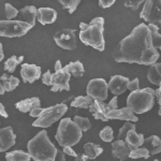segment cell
I'll use <instances>...</instances> for the list:
<instances>
[{"mask_svg":"<svg viewBox=\"0 0 161 161\" xmlns=\"http://www.w3.org/2000/svg\"><path fill=\"white\" fill-rule=\"evenodd\" d=\"M160 54L153 46L150 32L147 25H137L136 28L120 41L113 52L116 62L139 64L152 66L159 59Z\"/></svg>","mask_w":161,"mask_h":161,"instance_id":"obj_1","label":"cell"},{"mask_svg":"<svg viewBox=\"0 0 161 161\" xmlns=\"http://www.w3.org/2000/svg\"><path fill=\"white\" fill-rule=\"evenodd\" d=\"M28 154L35 161H54L58 149L55 147L45 130L40 131L27 144Z\"/></svg>","mask_w":161,"mask_h":161,"instance_id":"obj_2","label":"cell"},{"mask_svg":"<svg viewBox=\"0 0 161 161\" xmlns=\"http://www.w3.org/2000/svg\"><path fill=\"white\" fill-rule=\"evenodd\" d=\"M103 32H104V19L95 17L87 25L86 29L80 32V40L86 45L102 52L105 48Z\"/></svg>","mask_w":161,"mask_h":161,"instance_id":"obj_3","label":"cell"},{"mask_svg":"<svg viewBox=\"0 0 161 161\" xmlns=\"http://www.w3.org/2000/svg\"><path fill=\"white\" fill-rule=\"evenodd\" d=\"M155 90L150 87L143 88L130 92L127 98V106L130 108L133 113L143 114L152 110L155 104Z\"/></svg>","mask_w":161,"mask_h":161,"instance_id":"obj_4","label":"cell"},{"mask_svg":"<svg viewBox=\"0 0 161 161\" xmlns=\"http://www.w3.org/2000/svg\"><path fill=\"white\" fill-rule=\"evenodd\" d=\"M83 132L77 127V125L71 118H64L60 120L57 128L55 139L58 144L62 147L73 146L77 144L82 139Z\"/></svg>","mask_w":161,"mask_h":161,"instance_id":"obj_5","label":"cell"},{"mask_svg":"<svg viewBox=\"0 0 161 161\" xmlns=\"http://www.w3.org/2000/svg\"><path fill=\"white\" fill-rule=\"evenodd\" d=\"M68 111V106L66 104H56L54 106L44 108V112L41 116L37 118V120L33 121V127H40V128H47L53 124L58 121Z\"/></svg>","mask_w":161,"mask_h":161,"instance_id":"obj_6","label":"cell"},{"mask_svg":"<svg viewBox=\"0 0 161 161\" xmlns=\"http://www.w3.org/2000/svg\"><path fill=\"white\" fill-rule=\"evenodd\" d=\"M31 28L32 27L29 24L22 20H0V37H23Z\"/></svg>","mask_w":161,"mask_h":161,"instance_id":"obj_7","label":"cell"},{"mask_svg":"<svg viewBox=\"0 0 161 161\" xmlns=\"http://www.w3.org/2000/svg\"><path fill=\"white\" fill-rule=\"evenodd\" d=\"M140 17L149 25H161V0L145 1Z\"/></svg>","mask_w":161,"mask_h":161,"instance_id":"obj_8","label":"cell"},{"mask_svg":"<svg viewBox=\"0 0 161 161\" xmlns=\"http://www.w3.org/2000/svg\"><path fill=\"white\" fill-rule=\"evenodd\" d=\"M54 40L62 50L73 51L77 47L76 31L71 28H66L57 31L54 36Z\"/></svg>","mask_w":161,"mask_h":161,"instance_id":"obj_9","label":"cell"},{"mask_svg":"<svg viewBox=\"0 0 161 161\" xmlns=\"http://www.w3.org/2000/svg\"><path fill=\"white\" fill-rule=\"evenodd\" d=\"M108 84L103 79H92L87 85V96L93 100L104 101L108 98Z\"/></svg>","mask_w":161,"mask_h":161,"instance_id":"obj_10","label":"cell"},{"mask_svg":"<svg viewBox=\"0 0 161 161\" xmlns=\"http://www.w3.org/2000/svg\"><path fill=\"white\" fill-rule=\"evenodd\" d=\"M70 79L71 75L62 68L60 71H57L53 73V77H52V87L51 90L53 92H62V90H70Z\"/></svg>","mask_w":161,"mask_h":161,"instance_id":"obj_11","label":"cell"},{"mask_svg":"<svg viewBox=\"0 0 161 161\" xmlns=\"http://www.w3.org/2000/svg\"><path fill=\"white\" fill-rule=\"evenodd\" d=\"M129 79L123 75H114L108 82V89L114 96H119L128 89Z\"/></svg>","mask_w":161,"mask_h":161,"instance_id":"obj_12","label":"cell"},{"mask_svg":"<svg viewBox=\"0 0 161 161\" xmlns=\"http://www.w3.org/2000/svg\"><path fill=\"white\" fill-rule=\"evenodd\" d=\"M20 75L24 83H31L36 82L41 77V68L36 64H23L20 67Z\"/></svg>","mask_w":161,"mask_h":161,"instance_id":"obj_13","label":"cell"},{"mask_svg":"<svg viewBox=\"0 0 161 161\" xmlns=\"http://www.w3.org/2000/svg\"><path fill=\"white\" fill-rule=\"evenodd\" d=\"M16 142V136L13 131L12 127L8 126L0 129V153L7 152L11 148Z\"/></svg>","mask_w":161,"mask_h":161,"instance_id":"obj_14","label":"cell"},{"mask_svg":"<svg viewBox=\"0 0 161 161\" xmlns=\"http://www.w3.org/2000/svg\"><path fill=\"white\" fill-rule=\"evenodd\" d=\"M106 118L108 119H120V120L133 121V123H136V121L139 120V118L136 116V114L133 113V111H132L130 108H128V106L108 112V113L106 114Z\"/></svg>","mask_w":161,"mask_h":161,"instance_id":"obj_15","label":"cell"},{"mask_svg":"<svg viewBox=\"0 0 161 161\" xmlns=\"http://www.w3.org/2000/svg\"><path fill=\"white\" fill-rule=\"evenodd\" d=\"M112 154H113L114 158L124 161L130 155V149L128 148L124 140H117L112 143Z\"/></svg>","mask_w":161,"mask_h":161,"instance_id":"obj_16","label":"cell"},{"mask_svg":"<svg viewBox=\"0 0 161 161\" xmlns=\"http://www.w3.org/2000/svg\"><path fill=\"white\" fill-rule=\"evenodd\" d=\"M125 143L128 146V148L130 149V152L134 149L140 148L141 146H143L144 144V134L142 133H136V130H131L128 134L125 137Z\"/></svg>","mask_w":161,"mask_h":161,"instance_id":"obj_17","label":"cell"},{"mask_svg":"<svg viewBox=\"0 0 161 161\" xmlns=\"http://www.w3.org/2000/svg\"><path fill=\"white\" fill-rule=\"evenodd\" d=\"M19 14L20 16L22 22H25L27 24H29L31 27H35L36 20H37V14H38V9L33 6H26L23 9H20L19 11Z\"/></svg>","mask_w":161,"mask_h":161,"instance_id":"obj_18","label":"cell"},{"mask_svg":"<svg viewBox=\"0 0 161 161\" xmlns=\"http://www.w3.org/2000/svg\"><path fill=\"white\" fill-rule=\"evenodd\" d=\"M57 19V12L56 10L52 8H40L38 9L37 19L39 20L41 25H47L53 24Z\"/></svg>","mask_w":161,"mask_h":161,"instance_id":"obj_19","label":"cell"},{"mask_svg":"<svg viewBox=\"0 0 161 161\" xmlns=\"http://www.w3.org/2000/svg\"><path fill=\"white\" fill-rule=\"evenodd\" d=\"M40 104H41L40 99H39L38 97H32V98H27V99L19 101V102L15 104V108L19 112L28 113V112H30L32 108H39Z\"/></svg>","mask_w":161,"mask_h":161,"instance_id":"obj_20","label":"cell"},{"mask_svg":"<svg viewBox=\"0 0 161 161\" xmlns=\"http://www.w3.org/2000/svg\"><path fill=\"white\" fill-rule=\"evenodd\" d=\"M143 146L149 152V155H157L161 153V139L157 136L146 137Z\"/></svg>","mask_w":161,"mask_h":161,"instance_id":"obj_21","label":"cell"},{"mask_svg":"<svg viewBox=\"0 0 161 161\" xmlns=\"http://www.w3.org/2000/svg\"><path fill=\"white\" fill-rule=\"evenodd\" d=\"M147 79L153 85L159 86L161 83V62H156L149 66V69L147 71Z\"/></svg>","mask_w":161,"mask_h":161,"instance_id":"obj_22","label":"cell"},{"mask_svg":"<svg viewBox=\"0 0 161 161\" xmlns=\"http://www.w3.org/2000/svg\"><path fill=\"white\" fill-rule=\"evenodd\" d=\"M0 80L2 82L4 87V90L7 92H10L12 90H14L15 88L19 86V80L16 76H13L12 74L9 73H3L0 76Z\"/></svg>","mask_w":161,"mask_h":161,"instance_id":"obj_23","label":"cell"},{"mask_svg":"<svg viewBox=\"0 0 161 161\" xmlns=\"http://www.w3.org/2000/svg\"><path fill=\"white\" fill-rule=\"evenodd\" d=\"M103 153V148L98 144H95V143L88 142L84 145V154L92 159H96L99 155H101Z\"/></svg>","mask_w":161,"mask_h":161,"instance_id":"obj_24","label":"cell"},{"mask_svg":"<svg viewBox=\"0 0 161 161\" xmlns=\"http://www.w3.org/2000/svg\"><path fill=\"white\" fill-rule=\"evenodd\" d=\"M70 75H73L75 77H82L84 74L85 70L84 66L80 61H72L70 64H67L64 68Z\"/></svg>","mask_w":161,"mask_h":161,"instance_id":"obj_25","label":"cell"},{"mask_svg":"<svg viewBox=\"0 0 161 161\" xmlns=\"http://www.w3.org/2000/svg\"><path fill=\"white\" fill-rule=\"evenodd\" d=\"M95 100L89 96H79V97H75V99L72 101L71 106L75 108H89V106Z\"/></svg>","mask_w":161,"mask_h":161,"instance_id":"obj_26","label":"cell"},{"mask_svg":"<svg viewBox=\"0 0 161 161\" xmlns=\"http://www.w3.org/2000/svg\"><path fill=\"white\" fill-rule=\"evenodd\" d=\"M7 161H30L31 157L28 153L23 150H13V152L7 153L6 155Z\"/></svg>","mask_w":161,"mask_h":161,"instance_id":"obj_27","label":"cell"},{"mask_svg":"<svg viewBox=\"0 0 161 161\" xmlns=\"http://www.w3.org/2000/svg\"><path fill=\"white\" fill-rule=\"evenodd\" d=\"M23 60H24V56H11L9 59H7V61L4 62V70L7 71V73H13L16 67L22 64Z\"/></svg>","mask_w":161,"mask_h":161,"instance_id":"obj_28","label":"cell"},{"mask_svg":"<svg viewBox=\"0 0 161 161\" xmlns=\"http://www.w3.org/2000/svg\"><path fill=\"white\" fill-rule=\"evenodd\" d=\"M147 27L150 32L153 46L156 50H159L161 46V33H159V27L157 25H147Z\"/></svg>","mask_w":161,"mask_h":161,"instance_id":"obj_29","label":"cell"},{"mask_svg":"<svg viewBox=\"0 0 161 161\" xmlns=\"http://www.w3.org/2000/svg\"><path fill=\"white\" fill-rule=\"evenodd\" d=\"M73 121L77 125V127L82 130V132L88 131L92 128V123H90V120L87 117H82V116L76 115V116H74Z\"/></svg>","mask_w":161,"mask_h":161,"instance_id":"obj_30","label":"cell"},{"mask_svg":"<svg viewBox=\"0 0 161 161\" xmlns=\"http://www.w3.org/2000/svg\"><path fill=\"white\" fill-rule=\"evenodd\" d=\"M88 110H89V112L92 114V116L96 119H100V120H102V121H108V119L106 118V116L104 115V113L101 111V108L98 106V104L96 102H93L92 104L89 106Z\"/></svg>","mask_w":161,"mask_h":161,"instance_id":"obj_31","label":"cell"},{"mask_svg":"<svg viewBox=\"0 0 161 161\" xmlns=\"http://www.w3.org/2000/svg\"><path fill=\"white\" fill-rule=\"evenodd\" d=\"M131 130H136V125H134L133 123H131V121H126V123L124 124V126L119 129L117 140L125 139L127 134H128Z\"/></svg>","mask_w":161,"mask_h":161,"instance_id":"obj_32","label":"cell"},{"mask_svg":"<svg viewBox=\"0 0 161 161\" xmlns=\"http://www.w3.org/2000/svg\"><path fill=\"white\" fill-rule=\"evenodd\" d=\"M149 152L145 147H140L137 149H134L130 152L129 158L131 159H140V158H144V159H148L149 158Z\"/></svg>","mask_w":161,"mask_h":161,"instance_id":"obj_33","label":"cell"},{"mask_svg":"<svg viewBox=\"0 0 161 161\" xmlns=\"http://www.w3.org/2000/svg\"><path fill=\"white\" fill-rule=\"evenodd\" d=\"M100 136V139L102 140V141L104 142H112L114 139V132H113V129L111 128L110 126H106L104 128L102 129V130L100 131L99 133Z\"/></svg>","mask_w":161,"mask_h":161,"instance_id":"obj_34","label":"cell"},{"mask_svg":"<svg viewBox=\"0 0 161 161\" xmlns=\"http://www.w3.org/2000/svg\"><path fill=\"white\" fill-rule=\"evenodd\" d=\"M59 2H60V4L64 8V9L68 10V12L70 14H72V13L76 10V8L79 7V4L80 3V0H69V1L60 0Z\"/></svg>","mask_w":161,"mask_h":161,"instance_id":"obj_35","label":"cell"},{"mask_svg":"<svg viewBox=\"0 0 161 161\" xmlns=\"http://www.w3.org/2000/svg\"><path fill=\"white\" fill-rule=\"evenodd\" d=\"M4 8H6V16H7L8 20H12V19H14V17L19 14V11H17L12 4L6 3Z\"/></svg>","mask_w":161,"mask_h":161,"instance_id":"obj_36","label":"cell"},{"mask_svg":"<svg viewBox=\"0 0 161 161\" xmlns=\"http://www.w3.org/2000/svg\"><path fill=\"white\" fill-rule=\"evenodd\" d=\"M143 3H145L143 0H130V1H125L124 6L126 8H129V9L133 10V11H136Z\"/></svg>","mask_w":161,"mask_h":161,"instance_id":"obj_37","label":"cell"},{"mask_svg":"<svg viewBox=\"0 0 161 161\" xmlns=\"http://www.w3.org/2000/svg\"><path fill=\"white\" fill-rule=\"evenodd\" d=\"M52 77H53V73H52L50 70L44 72V73L41 75L42 83L44 85H47V86H52Z\"/></svg>","mask_w":161,"mask_h":161,"instance_id":"obj_38","label":"cell"},{"mask_svg":"<svg viewBox=\"0 0 161 161\" xmlns=\"http://www.w3.org/2000/svg\"><path fill=\"white\" fill-rule=\"evenodd\" d=\"M128 89L130 92H136V90L140 89V80L139 79H134L132 80H129V84H128Z\"/></svg>","mask_w":161,"mask_h":161,"instance_id":"obj_39","label":"cell"},{"mask_svg":"<svg viewBox=\"0 0 161 161\" xmlns=\"http://www.w3.org/2000/svg\"><path fill=\"white\" fill-rule=\"evenodd\" d=\"M117 104H118L117 97H116V96H114L113 99H112L110 102L106 104V110H108V112H111V111L117 110ZM108 113H106V114H108Z\"/></svg>","mask_w":161,"mask_h":161,"instance_id":"obj_40","label":"cell"},{"mask_svg":"<svg viewBox=\"0 0 161 161\" xmlns=\"http://www.w3.org/2000/svg\"><path fill=\"white\" fill-rule=\"evenodd\" d=\"M44 112V108H42L41 106H39V108H32L30 112H29V115L31 116V117H37L39 118L41 116V114H42Z\"/></svg>","mask_w":161,"mask_h":161,"instance_id":"obj_41","label":"cell"},{"mask_svg":"<svg viewBox=\"0 0 161 161\" xmlns=\"http://www.w3.org/2000/svg\"><path fill=\"white\" fill-rule=\"evenodd\" d=\"M115 3V0H100L99 1V6L102 9H108V8L112 7Z\"/></svg>","mask_w":161,"mask_h":161,"instance_id":"obj_42","label":"cell"},{"mask_svg":"<svg viewBox=\"0 0 161 161\" xmlns=\"http://www.w3.org/2000/svg\"><path fill=\"white\" fill-rule=\"evenodd\" d=\"M64 155H67V156H70V157H76L77 154L75 153V150L72 149V147H70V146H66V147H64Z\"/></svg>","mask_w":161,"mask_h":161,"instance_id":"obj_43","label":"cell"},{"mask_svg":"<svg viewBox=\"0 0 161 161\" xmlns=\"http://www.w3.org/2000/svg\"><path fill=\"white\" fill-rule=\"evenodd\" d=\"M54 161H66V158H64V152H61V150L58 149V152H57V155H56V159Z\"/></svg>","mask_w":161,"mask_h":161,"instance_id":"obj_44","label":"cell"},{"mask_svg":"<svg viewBox=\"0 0 161 161\" xmlns=\"http://www.w3.org/2000/svg\"><path fill=\"white\" fill-rule=\"evenodd\" d=\"M74 161H90V159L85 154H80V155H77L76 157H75Z\"/></svg>","mask_w":161,"mask_h":161,"instance_id":"obj_45","label":"cell"},{"mask_svg":"<svg viewBox=\"0 0 161 161\" xmlns=\"http://www.w3.org/2000/svg\"><path fill=\"white\" fill-rule=\"evenodd\" d=\"M0 116H2V117H4V118H8V116H9L6 108H4V105L2 104L1 102H0Z\"/></svg>","mask_w":161,"mask_h":161,"instance_id":"obj_46","label":"cell"},{"mask_svg":"<svg viewBox=\"0 0 161 161\" xmlns=\"http://www.w3.org/2000/svg\"><path fill=\"white\" fill-rule=\"evenodd\" d=\"M75 99V96H70V97L69 98H67V99L66 100H64V101H62V104H71V103H72V101H73Z\"/></svg>","mask_w":161,"mask_h":161,"instance_id":"obj_47","label":"cell"},{"mask_svg":"<svg viewBox=\"0 0 161 161\" xmlns=\"http://www.w3.org/2000/svg\"><path fill=\"white\" fill-rule=\"evenodd\" d=\"M62 69V66H61V61L60 60H57L56 64H55V72L57 71H60Z\"/></svg>","mask_w":161,"mask_h":161,"instance_id":"obj_48","label":"cell"},{"mask_svg":"<svg viewBox=\"0 0 161 161\" xmlns=\"http://www.w3.org/2000/svg\"><path fill=\"white\" fill-rule=\"evenodd\" d=\"M3 57H4V54H3V50H2V44L0 42V61L3 59Z\"/></svg>","mask_w":161,"mask_h":161,"instance_id":"obj_49","label":"cell"},{"mask_svg":"<svg viewBox=\"0 0 161 161\" xmlns=\"http://www.w3.org/2000/svg\"><path fill=\"white\" fill-rule=\"evenodd\" d=\"M4 92H6V90H4L3 84H2V82L0 80V95H3Z\"/></svg>","mask_w":161,"mask_h":161,"instance_id":"obj_50","label":"cell"},{"mask_svg":"<svg viewBox=\"0 0 161 161\" xmlns=\"http://www.w3.org/2000/svg\"><path fill=\"white\" fill-rule=\"evenodd\" d=\"M154 161H160V160H158V159H156V160H154Z\"/></svg>","mask_w":161,"mask_h":161,"instance_id":"obj_51","label":"cell"},{"mask_svg":"<svg viewBox=\"0 0 161 161\" xmlns=\"http://www.w3.org/2000/svg\"><path fill=\"white\" fill-rule=\"evenodd\" d=\"M159 50H160V51H161V46H160V48H159Z\"/></svg>","mask_w":161,"mask_h":161,"instance_id":"obj_52","label":"cell"}]
</instances>
